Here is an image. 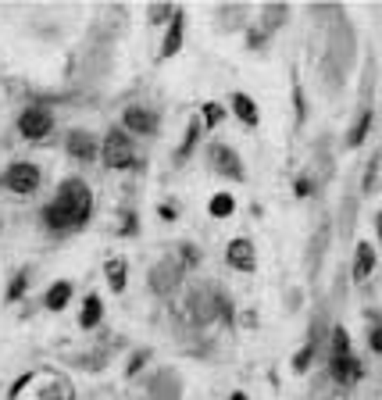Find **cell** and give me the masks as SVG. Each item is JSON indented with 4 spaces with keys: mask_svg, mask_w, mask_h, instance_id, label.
<instances>
[{
    "mask_svg": "<svg viewBox=\"0 0 382 400\" xmlns=\"http://www.w3.org/2000/svg\"><path fill=\"white\" fill-rule=\"evenodd\" d=\"M229 211H233V197H229V193H218V197L211 200V215H218V218H225Z\"/></svg>",
    "mask_w": 382,
    "mask_h": 400,
    "instance_id": "obj_15",
    "label": "cell"
},
{
    "mask_svg": "<svg viewBox=\"0 0 382 400\" xmlns=\"http://www.w3.org/2000/svg\"><path fill=\"white\" fill-rule=\"evenodd\" d=\"M211 165H215V172L229 175V179H240V175H243V161H240L225 143H215V147H211Z\"/></svg>",
    "mask_w": 382,
    "mask_h": 400,
    "instance_id": "obj_5",
    "label": "cell"
},
{
    "mask_svg": "<svg viewBox=\"0 0 382 400\" xmlns=\"http://www.w3.org/2000/svg\"><path fill=\"white\" fill-rule=\"evenodd\" d=\"M18 129H22V136H29V140H43L50 129H54V118H50L47 111H40V108H29L18 118Z\"/></svg>",
    "mask_w": 382,
    "mask_h": 400,
    "instance_id": "obj_4",
    "label": "cell"
},
{
    "mask_svg": "<svg viewBox=\"0 0 382 400\" xmlns=\"http://www.w3.org/2000/svg\"><path fill=\"white\" fill-rule=\"evenodd\" d=\"M204 118H208V125L222 122V108H218V104H208V108H204Z\"/></svg>",
    "mask_w": 382,
    "mask_h": 400,
    "instance_id": "obj_18",
    "label": "cell"
},
{
    "mask_svg": "<svg viewBox=\"0 0 382 400\" xmlns=\"http://www.w3.org/2000/svg\"><path fill=\"white\" fill-rule=\"evenodd\" d=\"M372 261H375V258H372V247H368V243H361V247H358V268H354V272H358L361 279H365V275L372 272Z\"/></svg>",
    "mask_w": 382,
    "mask_h": 400,
    "instance_id": "obj_13",
    "label": "cell"
},
{
    "mask_svg": "<svg viewBox=\"0 0 382 400\" xmlns=\"http://www.w3.org/2000/svg\"><path fill=\"white\" fill-rule=\"evenodd\" d=\"M4 183L15 190V193H33L36 186H40V168L36 165H11L8 168V175H4Z\"/></svg>",
    "mask_w": 382,
    "mask_h": 400,
    "instance_id": "obj_3",
    "label": "cell"
},
{
    "mask_svg": "<svg viewBox=\"0 0 382 400\" xmlns=\"http://www.w3.org/2000/svg\"><path fill=\"white\" fill-rule=\"evenodd\" d=\"M108 275H111V286H115V290L125 286V265H122V261H108Z\"/></svg>",
    "mask_w": 382,
    "mask_h": 400,
    "instance_id": "obj_17",
    "label": "cell"
},
{
    "mask_svg": "<svg viewBox=\"0 0 382 400\" xmlns=\"http://www.w3.org/2000/svg\"><path fill=\"white\" fill-rule=\"evenodd\" d=\"M233 104H236V111H240V118H243L247 125H254V122H258V108H254V100H250V97L236 93V100H233Z\"/></svg>",
    "mask_w": 382,
    "mask_h": 400,
    "instance_id": "obj_12",
    "label": "cell"
},
{
    "mask_svg": "<svg viewBox=\"0 0 382 400\" xmlns=\"http://www.w3.org/2000/svg\"><path fill=\"white\" fill-rule=\"evenodd\" d=\"M368 122H372V115H361V125H358V133H350V143H361V136H365V129H368Z\"/></svg>",
    "mask_w": 382,
    "mask_h": 400,
    "instance_id": "obj_19",
    "label": "cell"
},
{
    "mask_svg": "<svg viewBox=\"0 0 382 400\" xmlns=\"http://www.w3.org/2000/svg\"><path fill=\"white\" fill-rule=\"evenodd\" d=\"M97 318H100V300H97V297H90V300H86V308H83V318H79V322H83L86 329H90V325H97Z\"/></svg>",
    "mask_w": 382,
    "mask_h": 400,
    "instance_id": "obj_14",
    "label": "cell"
},
{
    "mask_svg": "<svg viewBox=\"0 0 382 400\" xmlns=\"http://www.w3.org/2000/svg\"><path fill=\"white\" fill-rule=\"evenodd\" d=\"M168 15H172L168 8H154V11H150V18H168Z\"/></svg>",
    "mask_w": 382,
    "mask_h": 400,
    "instance_id": "obj_21",
    "label": "cell"
},
{
    "mask_svg": "<svg viewBox=\"0 0 382 400\" xmlns=\"http://www.w3.org/2000/svg\"><path fill=\"white\" fill-rule=\"evenodd\" d=\"M179 40H183V15L175 11V18H172V25H168V40H165V47H161V54H165V58L175 54V50H179Z\"/></svg>",
    "mask_w": 382,
    "mask_h": 400,
    "instance_id": "obj_10",
    "label": "cell"
},
{
    "mask_svg": "<svg viewBox=\"0 0 382 400\" xmlns=\"http://www.w3.org/2000/svg\"><path fill=\"white\" fill-rule=\"evenodd\" d=\"M125 129H133V133H154V115H147L143 108H129V111H125Z\"/></svg>",
    "mask_w": 382,
    "mask_h": 400,
    "instance_id": "obj_8",
    "label": "cell"
},
{
    "mask_svg": "<svg viewBox=\"0 0 382 400\" xmlns=\"http://www.w3.org/2000/svg\"><path fill=\"white\" fill-rule=\"evenodd\" d=\"M68 297H72V286H68V283H54V290L47 293V308H50V311H61V308L68 304Z\"/></svg>",
    "mask_w": 382,
    "mask_h": 400,
    "instance_id": "obj_11",
    "label": "cell"
},
{
    "mask_svg": "<svg viewBox=\"0 0 382 400\" xmlns=\"http://www.w3.org/2000/svg\"><path fill=\"white\" fill-rule=\"evenodd\" d=\"M86 215H90V190L79 179L65 183L58 190V200L43 211L50 229H75V225L86 222Z\"/></svg>",
    "mask_w": 382,
    "mask_h": 400,
    "instance_id": "obj_1",
    "label": "cell"
},
{
    "mask_svg": "<svg viewBox=\"0 0 382 400\" xmlns=\"http://www.w3.org/2000/svg\"><path fill=\"white\" fill-rule=\"evenodd\" d=\"M233 400H247V397H243V393H236V397H233Z\"/></svg>",
    "mask_w": 382,
    "mask_h": 400,
    "instance_id": "obj_22",
    "label": "cell"
},
{
    "mask_svg": "<svg viewBox=\"0 0 382 400\" xmlns=\"http://www.w3.org/2000/svg\"><path fill=\"white\" fill-rule=\"evenodd\" d=\"M336 343H333V361L336 358H350V343H347V333L343 329H336V336H333Z\"/></svg>",
    "mask_w": 382,
    "mask_h": 400,
    "instance_id": "obj_16",
    "label": "cell"
},
{
    "mask_svg": "<svg viewBox=\"0 0 382 400\" xmlns=\"http://www.w3.org/2000/svg\"><path fill=\"white\" fill-rule=\"evenodd\" d=\"M333 375L340 383H350V379H358L361 375V365H358V358H336L333 361Z\"/></svg>",
    "mask_w": 382,
    "mask_h": 400,
    "instance_id": "obj_9",
    "label": "cell"
},
{
    "mask_svg": "<svg viewBox=\"0 0 382 400\" xmlns=\"http://www.w3.org/2000/svg\"><path fill=\"white\" fill-rule=\"evenodd\" d=\"M379 233H382V215H379Z\"/></svg>",
    "mask_w": 382,
    "mask_h": 400,
    "instance_id": "obj_23",
    "label": "cell"
},
{
    "mask_svg": "<svg viewBox=\"0 0 382 400\" xmlns=\"http://www.w3.org/2000/svg\"><path fill=\"white\" fill-rule=\"evenodd\" d=\"M229 265L243 268V272L254 268V247H250V240H233V243H229Z\"/></svg>",
    "mask_w": 382,
    "mask_h": 400,
    "instance_id": "obj_6",
    "label": "cell"
},
{
    "mask_svg": "<svg viewBox=\"0 0 382 400\" xmlns=\"http://www.w3.org/2000/svg\"><path fill=\"white\" fill-rule=\"evenodd\" d=\"M68 150H72L75 158L90 161V158H97V140L90 133H68Z\"/></svg>",
    "mask_w": 382,
    "mask_h": 400,
    "instance_id": "obj_7",
    "label": "cell"
},
{
    "mask_svg": "<svg viewBox=\"0 0 382 400\" xmlns=\"http://www.w3.org/2000/svg\"><path fill=\"white\" fill-rule=\"evenodd\" d=\"M136 161V150H133V140L125 129H111L108 140H104V165L108 168H129Z\"/></svg>",
    "mask_w": 382,
    "mask_h": 400,
    "instance_id": "obj_2",
    "label": "cell"
},
{
    "mask_svg": "<svg viewBox=\"0 0 382 400\" xmlns=\"http://www.w3.org/2000/svg\"><path fill=\"white\" fill-rule=\"evenodd\" d=\"M372 350H382V329H375V336H372Z\"/></svg>",
    "mask_w": 382,
    "mask_h": 400,
    "instance_id": "obj_20",
    "label": "cell"
}]
</instances>
